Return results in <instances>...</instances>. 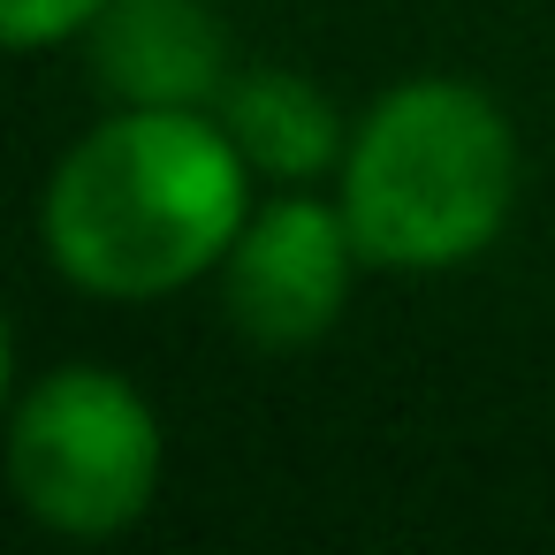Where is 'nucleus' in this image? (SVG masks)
I'll use <instances>...</instances> for the list:
<instances>
[{"mask_svg":"<svg viewBox=\"0 0 555 555\" xmlns=\"http://www.w3.org/2000/svg\"><path fill=\"white\" fill-rule=\"evenodd\" d=\"M251 183L214 107H107L39 191V251L100 305H160L221 274Z\"/></svg>","mask_w":555,"mask_h":555,"instance_id":"nucleus-1","label":"nucleus"},{"mask_svg":"<svg viewBox=\"0 0 555 555\" xmlns=\"http://www.w3.org/2000/svg\"><path fill=\"white\" fill-rule=\"evenodd\" d=\"M168 472V434L153 396L100 365L69 358L16 388L9 403V494L54 540H122Z\"/></svg>","mask_w":555,"mask_h":555,"instance_id":"nucleus-3","label":"nucleus"},{"mask_svg":"<svg viewBox=\"0 0 555 555\" xmlns=\"http://www.w3.org/2000/svg\"><path fill=\"white\" fill-rule=\"evenodd\" d=\"M525 153L502 100L472 77H403L365 115L335 168V198L373 274H456L487 259L517 214Z\"/></svg>","mask_w":555,"mask_h":555,"instance_id":"nucleus-2","label":"nucleus"},{"mask_svg":"<svg viewBox=\"0 0 555 555\" xmlns=\"http://www.w3.org/2000/svg\"><path fill=\"white\" fill-rule=\"evenodd\" d=\"M100 9L107 0H0V39L16 54H47L62 39H85Z\"/></svg>","mask_w":555,"mask_h":555,"instance_id":"nucleus-7","label":"nucleus"},{"mask_svg":"<svg viewBox=\"0 0 555 555\" xmlns=\"http://www.w3.org/2000/svg\"><path fill=\"white\" fill-rule=\"evenodd\" d=\"M221 130L236 138V153L251 160L259 183L274 191H297V183H320L343 168V145H350V115L289 62H251L229 77V92L214 100Z\"/></svg>","mask_w":555,"mask_h":555,"instance_id":"nucleus-6","label":"nucleus"},{"mask_svg":"<svg viewBox=\"0 0 555 555\" xmlns=\"http://www.w3.org/2000/svg\"><path fill=\"white\" fill-rule=\"evenodd\" d=\"M358 274H373V267L358 251V229H350L343 198H312V183H297V191H274V198L251 206V221L236 229V244L214 274V289H221V312L244 343L312 350L350 312Z\"/></svg>","mask_w":555,"mask_h":555,"instance_id":"nucleus-4","label":"nucleus"},{"mask_svg":"<svg viewBox=\"0 0 555 555\" xmlns=\"http://www.w3.org/2000/svg\"><path fill=\"white\" fill-rule=\"evenodd\" d=\"M85 62L107 107H214L236 77L214 0H107Z\"/></svg>","mask_w":555,"mask_h":555,"instance_id":"nucleus-5","label":"nucleus"}]
</instances>
